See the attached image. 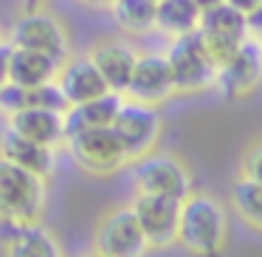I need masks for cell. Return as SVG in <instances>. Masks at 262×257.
Here are the masks:
<instances>
[{"label": "cell", "instance_id": "7", "mask_svg": "<svg viewBox=\"0 0 262 257\" xmlns=\"http://www.w3.org/2000/svg\"><path fill=\"white\" fill-rule=\"evenodd\" d=\"M9 43L20 48H31V51H42L48 57L65 60L71 57V37L68 29L62 26V20L57 14L46 12V9H23L17 20L9 29Z\"/></svg>", "mask_w": 262, "mask_h": 257}, {"label": "cell", "instance_id": "30", "mask_svg": "<svg viewBox=\"0 0 262 257\" xmlns=\"http://www.w3.org/2000/svg\"><path fill=\"white\" fill-rule=\"evenodd\" d=\"M256 40H259V43H262V37H256Z\"/></svg>", "mask_w": 262, "mask_h": 257}, {"label": "cell", "instance_id": "24", "mask_svg": "<svg viewBox=\"0 0 262 257\" xmlns=\"http://www.w3.org/2000/svg\"><path fill=\"white\" fill-rule=\"evenodd\" d=\"M9 57H12V43L0 40V91L9 85Z\"/></svg>", "mask_w": 262, "mask_h": 257}, {"label": "cell", "instance_id": "14", "mask_svg": "<svg viewBox=\"0 0 262 257\" xmlns=\"http://www.w3.org/2000/svg\"><path fill=\"white\" fill-rule=\"evenodd\" d=\"M6 125L14 127L17 133H23L31 142L48 144V147L59 150L65 147L68 139V127H65V110L54 108H23L6 116Z\"/></svg>", "mask_w": 262, "mask_h": 257}, {"label": "cell", "instance_id": "12", "mask_svg": "<svg viewBox=\"0 0 262 257\" xmlns=\"http://www.w3.org/2000/svg\"><path fill=\"white\" fill-rule=\"evenodd\" d=\"M0 251L9 257H59L62 243L42 221H0Z\"/></svg>", "mask_w": 262, "mask_h": 257}, {"label": "cell", "instance_id": "17", "mask_svg": "<svg viewBox=\"0 0 262 257\" xmlns=\"http://www.w3.org/2000/svg\"><path fill=\"white\" fill-rule=\"evenodd\" d=\"M0 155L26 167V170L37 172L46 181L57 172V150L48 147V144L31 142V139H26L23 133H17L9 125L0 130Z\"/></svg>", "mask_w": 262, "mask_h": 257}, {"label": "cell", "instance_id": "13", "mask_svg": "<svg viewBox=\"0 0 262 257\" xmlns=\"http://www.w3.org/2000/svg\"><path fill=\"white\" fill-rule=\"evenodd\" d=\"M172 93H175V82H172V71H169V63H166V54H161V51L138 54L124 96L147 102V105H158L161 108Z\"/></svg>", "mask_w": 262, "mask_h": 257}, {"label": "cell", "instance_id": "1", "mask_svg": "<svg viewBox=\"0 0 262 257\" xmlns=\"http://www.w3.org/2000/svg\"><path fill=\"white\" fill-rule=\"evenodd\" d=\"M228 240L226 206L209 192H189L181 201V226L178 243L192 254H217Z\"/></svg>", "mask_w": 262, "mask_h": 257}, {"label": "cell", "instance_id": "16", "mask_svg": "<svg viewBox=\"0 0 262 257\" xmlns=\"http://www.w3.org/2000/svg\"><path fill=\"white\" fill-rule=\"evenodd\" d=\"M88 57L93 60V65L99 68V74L104 76L110 91L116 93H124L127 85H130V76L133 68H136V60L138 51L133 43L127 40H102L91 48Z\"/></svg>", "mask_w": 262, "mask_h": 257}, {"label": "cell", "instance_id": "18", "mask_svg": "<svg viewBox=\"0 0 262 257\" xmlns=\"http://www.w3.org/2000/svg\"><path fill=\"white\" fill-rule=\"evenodd\" d=\"M59 60L48 57L42 51H31V48L12 46V57H9V82L14 85H42V82H54L59 74Z\"/></svg>", "mask_w": 262, "mask_h": 257}, {"label": "cell", "instance_id": "19", "mask_svg": "<svg viewBox=\"0 0 262 257\" xmlns=\"http://www.w3.org/2000/svg\"><path fill=\"white\" fill-rule=\"evenodd\" d=\"M203 20V9L194 0H155V31L172 37L194 34Z\"/></svg>", "mask_w": 262, "mask_h": 257}, {"label": "cell", "instance_id": "2", "mask_svg": "<svg viewBox=\"0 0 262 257\" xmlns=\"http://www.w3.org/2000/svg\"><path fill=\"white\" fill-rule=\"evenodd\" d=\"M46 206V178L0 155V221H42Z\"/></svg>", "mask_w": 262, "mask_h": 257}, {"label": "cell", "instance_id": "22", "mask_svg": "<svg viewBox=\"0 0 262 257\" xmlns=\"http://www.w3.org/2000/svg\"><path fill=\"white\" fill-rule=\"evenodd\" d=\"M231 204L248 226L262 229V184L259 181H251L245 175L237 178L231 184Z\"/></svg>", "mask_w": 262, "mask_h": 257}, {"label": "cell", "instance_id": "4", "mask_svg": "<svg viewBox=\"0 0 262 257\" xmlns=\"http://www.w3.org/2000/svg\"><path fill=\"white\" fill-rule=\"evenodd\" d=\"M133 187L136 195H164V198L183 201L194 189L192 172L172 153H147L133 161Z\"/></svg>", "mask_w": 262, "mask_h": 257}, {"label": "cell", "instance_id": "8", "mask_svg": "<svg viewBox=\"0 0 262 257\" xmlns=\"http://www.w3.org/2000/svg\"><path fill=\"white\" fill-rule=\"evenodd\" d=\"M166 63L172 71V82H175V93H200L214 88L217 68L203 51L198 34H183L172 37L169 48H166Z\"/></svg>", "mask_w": 262, "mask_h": 257}, {"label": "cell", "instance_id": "23", "mask_svg": "<svg viewBox=\"0 0 262 257\" xmlns=\"http://www.w3.org/2000/svg\"><path fill=\"white\" fill-rule=\"evenodd\" d=\"M243 175L251 178V181H259L262 184V139L254 142L243 155Z\"/></svg>", "mask_w": 262, "mask_h": 257}, {"label": "cell", "instance_id": "10", "mask_svg": "<svg viewBox=\"0 0 262 257\" xmlns=\"http://www.w3.org/2000/svg\"><path fill=\"white\" fill-rule=\"evenodd\" d=\"M262 85V43L256 37H248L237 51L231 54L226 65L217 68L214 88L223 99H245Z\"/></svg>", "mask_w": 262, "mask_h": 257}, {"label": "cell", "instance_id": "11", "mask_svg": "<svg viewBox=\"0 0 262 257\" xmlns=\"http://www.w3.org/2000/svg\"><path fill=\"white\" fill-rule=\"evenodd\" d=\"M133 209L147 234L149 249H169L178 243V226H181V201L178 198L136 195Z\"/></svg>", "mask_w": 262, "mask_h": 257}, {"label": "cell", "instance_id": "15", "mask_svg": "<svg viewBox=\"0 0 262 257\" xmlns=\"http://www.w3.org/2000/svg\"><path fill=\"white\" fill-rule=\"evenodd\" d=\"M57 85L62 91L65 102L74 108V105H82V102H91V99L107 93V82L104 76L99 74V68L93 65L91 57H76V60H65L59 65V74H57Z\"/></svg>", "mask_w": 262, "mask_h": 257}, {"label": "cell", "instance_id": "20", "mask_svg": "<svg viewBox=\"0 0 262 257\" xmlns=\"http://www.w3.org/2000/svg\"><path fill=\"white\" fill-rule=\"evenodd\" d=\"M121 102H124V93L107 91L91 102L74 105V108L65 110V127H68V133L85 130V127H110L116 122Z\"/></svg>", "mask_w": 262, "mask_h": 257}, {"label": "cell", "instance_id": "3", "mask_svg": "<svg viewBox=\"0 0 262 257\" xmlns=\"http://www.w3.org/2000/svg\"><path fill=\"white\" fill-rule=\"evenodd\" d=\"M65 150L71 153V161L82 172H88L93 178L113 175V172H119L130 161L119 133L113 130V125L110 127H85V130L68 133Z\"/></svg>", "mask_w": 262, "mask_h": 257}, {"label": "cell", "instance_id": "28", "mask_svg": "<svg viewBox=\"0 0 262 257\" xmlns=\"http://www.w3.org/2000/svg\"><path fill=\"white\" fill-rule=\"evenodd\" d=\"M42 3H46V0H23V6H26V9H40Z\"/></svg>", "mask_w": 262, "mask_h": 257}, {"label": "cell", "instance_id": "21", "mask_svg": "<svg viewBox=\"0 0 262 257\" xmlns=\"http://www.w3.org/2000/svg\"><path fill=\"white\" fill-rule=\"evenodd\" d=\"M107 9L127 37H147L155 31V0H113Z\"/></svg>", "mask_w": 262, "mask_h": 257}, {"label": "cell", "instance_id": "27", "mask_svg": "<svg viewBox=\"0 0 262 257\" xmlns=\"http://www.w3.org/2000/svg\"><path fill=\"white\" fill-rule=\"evenodd\" d=\"M194 3L206 12V9H214V6H220V3H226V0H194Z\"/></svg>", "mask_w": 262, "mask_h": 257}, {"label": "cell", "instance_id": "26", "mask_svg": "<svg viewBox=\"0 0 262 257\" xmlns=\"http://www.w3.org/2000/svg\"><path fill=\"white\" fill-rule=\"evenodd\" d=\"M226 3H231V6H234V9H237V12H243V14H245V17H248V14H251V12H254V9H256V6H259L262 0H226Z\"/></svg>", "mask_w": 262, "mask_h": 257}, {"label": "cell", "instance_id": "9", "mask_svg": "<svg viewBox=\"0 0 262 257\" xmlns=\"http://www.w3.org/2000/svg\"><path fill=\"white\" fill-rule=\"evenodd\" d=\"M113 130L119 133L121 144H124L127 159L136 161L158 147V139L164 133V119H161L158 105H147L124 96L119 113H116Z\"/></svg>", "mask_w": 262, "mask_h": 257}, {"label": "cell", "instance_id": "5", "mask_svg": "<svg viewBox=\"0 0 262 257\" xmlns=\"http://www.w3.org/2000/svg\"><path fill=\"white\" fill-rule=\"evenodd\" d=\"M93 254L102 257H141L149 251L147 234H144L138 215L133 204L127 206H113L99 218L93 229Z\"/></svg>", "mask_w": 262, "mask_h": 257}, {"label": "cell", "instance_id": "29", "mask_svg": "<svg viewBox=\"0 0 262 257\" xmlns=\"http://www.w3.org/2000/svg\"><path fill=\"white\" fill-rule=\"evenodd\" d=\"M85 3H93V6H110L113 0H85Z\"/></svg>", "mask_w": 262, "mask_h": 257}, {"label": "cell", "instance_id": "6", "mask_svg": "<svg viewBox=\"0 0 262 257\" xmlns=\"http://www.w3.org/2000/svg\"><path fill=\"white\" fill-rule=\"evenodd\" d=\"M194 34H198L203 51L209 54V60L214 63V68L226 65L231 60V54L251 37L248 17L243 12H237L231 3H220L214 9H206Z\"/></svg>", "mask_w": 262, "mask_h": 257}, {"label": "cell", "instance_id": "25", "mask_svg": "<svg viewBox=\"0 0 262 257\" xmlns=\"http://www.w3.org/2000/svg\"><path fill=\"white\" fill-rule=\"evenodd\" d=\"M248 34L251 37H262V3L248 14Z\"/></svg>", "mask_w": 262, "mask_h": 257}]
</instances>
